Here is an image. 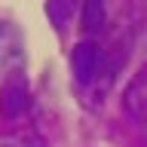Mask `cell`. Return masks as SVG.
Here are the masks:
<instances>
[{
  "label": "cell",
  "mask_w": 147,
  "mask_h": 147,
  "mask_svg": "<svg viewBox=\"0 0 147 147\" xmlns=\"http://www.w3.org/2000/svg\"><path fill=\"white\" fill-rule=\"evenodd\" d=\"M107 18V0H86L83 3V28L86 31H98Z\"/></svg>",
  "instance_id": "obj_5"
},
{
  "label": "cell",
  "mask_w": 147,
  "mask_h": 147,
  "mask_svg": "<svg viewBox=\"0 0 147 147\" xmlns=\"http://www.w3.org/2000/svg\"><path fill=\"white\" fill-rule=\"evenodd\" d=\"M0 147H6V144H0Z\"/></svg>",
  "instance_id": "obj_7"
},
{
  "label": "cell",
  "mask_w": 147,
  "mask_h": 147,
  "mask_svg": "<svg viewBox=\"0 0 147 147\" xmlns=\"http://www.w3.org/2000/svg\"><path fill=\"white\" fill-rule=\"evenodd\" d=\"M28 107V80L22 71H12L6 74V80L0 86V110H3V117H18V113H25Z\"/></svg>",
  "instance_id": "obj_1"
},
{
  "label": "cell",
  "mask_w": 147,
  "mask_h": 147,
  "mask_svg": "<svg viewBox=\"0 0 147 147\" xmlns=\"http://www.w3.org/2000/svg\"><path fill=\"white\" fill-rule=\"evenodd\" d=\"M25 61V37L12 22H0V67H9V74Z\"/></svg>",
  "instance_id": "obj_2"
},
{
  "label": "cell",
  "mask_w": 147,
  "mask_h": 147,
  "mask_svg": "<svg viewBox=\"0 0 147 147\" xmlns=\"http://www.w3.org/2000/svg\"><path fill=\"white\" fill-rule=\"evenodd\" d=\"M123 104L135 119H147V71L138 74L135 80L129 83L126 95H123Z\"/></svg>",
  "instance_id": "obj_4"
},
{
  "label": "cell",
  "mask_w": 147,
  "mask_h": 147,
  "mask_svg": "<svg viewBox=\"0 0 147 147\" xmlns=\"http://www.w3.org/2000/svg\"><path fill=\"white\" fill-rule=\"evenodd\" d=\"M98 61H101V52L95 43H77L71 52V71L74 77H77V83H89L92 77H95V71H98Z\"/></svg>",
  "instance_id": "obj_3"
},
{
  "label": "cell",
  "mask_w": 147,
  "mask_h": 147,
  "mask_svg": "<svg viewBox=\"0 0 147 147\" xmlns=\"http://www.w3.org/2000/svg\"><path fill=\"white\" fill-rule=\"evenodd\" d=\"M71 9H74V0H46V16L52 18L55 28H64V22L71 18Z\"/></svg>",
  "instance_id": "obj_6"
}]
</instances>
